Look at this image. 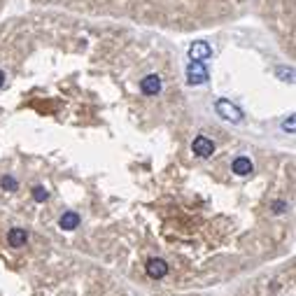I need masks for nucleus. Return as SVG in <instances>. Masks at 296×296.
Masks as SVG:
<instances>
[{
	"instance_id": "1",
	"label": "nucleus",
	"mask_w": 296,
	"mask_h": 296,
	"mask_svg": "<svg viewBox=\"0 0 296 296\" xmlns=\"http://www.w3.org/2000/svg\"><path fill=\"white\" fill-rule=\"evenodd\" d=\"M215 110H217V115H219L221 119H226V121H233V124L243 121L240 107L233 105V103H231V101H226V98H219V101L215 103Z\"/></svg>"
},
{
	"instance_id": "2",
	"label": "nucleus",
	"mask_w": 296,
	"mask_h": 296,
	"mask_svg": "<svg viewBox=\"0 0 296 296\" xmlns=\"http://www.w3.org/2000/svg\"><path fill=\"white\" fill-rule=\"evenodd\" d=\"M187 82L189 84H206L208 82V68L203 65V61H191L187 68Z\"/></svg>"
},
{
	"instance_id": "3",
	"label": "nucleus",
	"mask_w": 296,
	"mask_h": 296,
	"mask_svg": "<svg viewBox=\"0 0 296 296\" xmlns=\"http://www.w3.org/2000/svg\"><path fill=\"white\" fill-rule=\"evenodd\" d=\"M191 150H194L196 156L208 159V156H212V152H215V142L206 136H198V138H194V142H191Z\"/></svg>"
},
{
	"instance_id": "4",
	"label": "nucleus",
	"mask_w": 296,
	"mask_h": 296,
	"mask_svg": "<svg viewBox=\"0 0 296 296\" xmlns=\"http://www.w3.org/2000/svg\"><path fill=\"white\" fill-rule=\"evenodd\" d=\"M210 56H212V47L208 45L206 40L191 42V47H189V59L191 61H206V59H210Z\"/></svg>"
},
{
	"instance_id": "5",
	"label": "nucleus",
	"mask_w": 296,
	"mask_h": 296,
	"mask_svg": "<svg viewBox=\"0 0 296 296\" xmlns=\"http://www.w3.org/2000/svg\"><path fill=\"white\" fill-rule=\"evenodd\" d=\"M147 275L154 278V280H161V278L168 275V264L163 259H150L147 261Z\"/></svg>"
},
{
	"instance_id": "6",
	"label": "nucleus",
	"mask_w": 296,
	"mask_h": 296,
	"mask_svg": "<svg viewBox=\"0 0 296 296\" xmlns=\"http://www.w3.org/2000/svg\"><path fill=\"white\" fill-rule=\"evenodd\" d=\"M140 89H142V94H145V96H156V94L161 91V77H159V75H147V77H142Z\"/></svg>"
},
{
	"instance_id": "7",
	"label": "nucleus",
	"mask_w": 296,
	"mask_h": 296,
	"mask_svg": "<svg viewBox=\"0 0 296 296\" xmlns=\"http://www.w3.org/2000/svg\"><path fill=\"white\" fill-rule=\"evenodd\" d=\"M59 226L63 229V231H75L77 226H80V215H77V212H72V210L63 212V215H61V219H59Z\"/></svg>"
},
{
	"instance_id": "8",
	"label": "nucleus",
	"mask_w": 296,
	"mask_h": 296,
	"mask_svg": "<svg viewBox=\"0 0 296 296\" xmlns=\"http://www.w3.org/2000/svg\"><path fill=\"white\" fill-rule=\"evenodd\" d=\"M233 173L236 175H240V177H245V175H250L252 171H254V166H252V161L247 159V156H238L236 161H233Z\"/></svg>"
},
{
	"instance_id": "9",
	"label": "nucleus",
	"mask_w": 296,
	"mask_h": 296,
	"mask_svg": "<svg viewBox=\"0 0 296 296\" xmlns=\"http://www.w3.org/2000/svg\"><path fill=\"white\" fill-rule=\"evenodd\" d=\"M7 240H10L12 247H24L26 240H28V231H26V229H12Z\"/></svg>"
},
{
	"instance_id": "10",
	"label": "nucleus",
	"mask_w": 296,
	"mask_h": 296,
	"mask_svg": "<svg viewBox=\"0 0 296 296\" xmlns=\"http://www.w3.org/2000/svg\"><path fill=\"white\" fill-rule=\"evenodd\" d=\"M33 198H35L38 203H45L47 198H49V191H47L45 187H35V189H33Z\"/></svg>"
},
{
	"instance_id": "11",
	"label": "nucleus",
	"mask_w": 296,
	"mask_h": 296,
	"mask_svg": "<svg viewBox=\"0 0 296 296\" xmlns=\"http://www.w3.org/2000/svg\"><path fill=\"white\" fill-rule=\"evenodd\" d=\"M0 187H3V189H5V191H16V187H19V184H16V180H14V177L5 175V177H3V180H0Z\"/></svg>"
},
{
	"instance_id": "12",
	"label": "nucleus",
	"mask_w": 296,
	"mask_h": 296,
	"mask_svg": "<svg viewBox=\"0 0 296 296\" xmlns=\"http://www.w3.org/2000/svg\"><path fill=\"white\" fill-rule=\"evenodd\" d=\"M278 77H280L282 82H294V72H291V68H278Z\"/></svg>"
},
{
	"instance_id": "13",
	"label": "nucleus",
	"mask_w": 296,
	"mask_h": 296,
	"mask_svg": "<svg viewBox=\"0 0 296 296\" xmlns=\"http://www.w3.org/2000/svg\"><path fill=\"white\" fill-rule=\"evenodd\" d=\"M294 124H296V121H294V115H291V117H289V119H287V121H285V124H282V128H285V131H287V133H294Z\"/></svg>"
},
{
	"instance_id": "14",
	"label": "nucleus",
	"mask_w": 296,
	"mask_h": 296,
	"mask_svg": "<svg viewBox=\"0 0 296 296\" xmlns=\"http://www.w3.org/2000/svg\"><path fill=\"white\" fill-rule=\"evenodd\" d=\"M273 208H275V212H285V203H275V206H273Z\"/></svg>"
},
{
	"instance_id": "15",
	"label": "nucleus",
	"mask_w": 296,
	"mask_h": 296,
	"mask_svg": "<svg viewBox=\"0 0 296 296\" xmlns=\"http://www.w3.org/2000/svg\"><path fill=\"white\" fill-rule=\"evenodd\" d=\"M3 84H5V72L0 70V89H3Z\"/></svg>"
}]
</instances>
